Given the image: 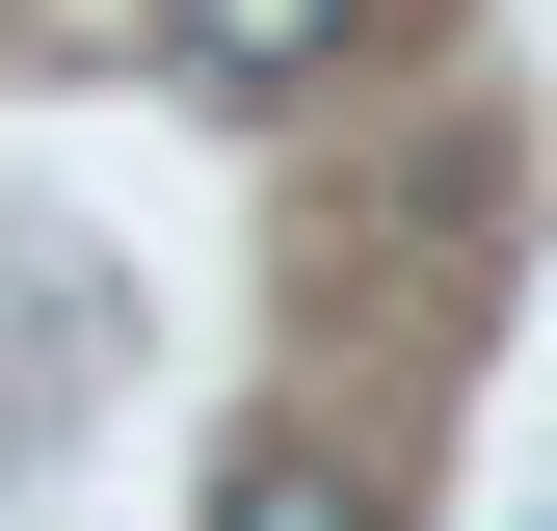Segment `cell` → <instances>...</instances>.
Here are the masks:
<instances>
[{
    "instance_id": "cell-1",
    "label": "cell",
    "mask_w": 557,
    "mask_h": 531,
    "mask_svg": "<svg viewBox=\"0 0 557 531\" xmlns=\"http://www.w3.org/2000/svg\"><path fill=\"white\" fill-rule=\"evenodd\" d=\"M160 53H186L213 107H293L319 53H345V0H160Z\"/></svg>"
},
{
    "instance_id": "cell-2",
    "label": "cell",
    "mask_w": 557,
    "mask_h": 531,
    "mask_svg": "<svg viewBox=\"0 0 557 531\" xmlns=\"http://www.w3.org/2000/svg\"><path fill=\"white\" fill-rule=\"evenodd\" d=\"M213 531H372V479H345V452H239Z\"/></svg>"
}]
</instances>
